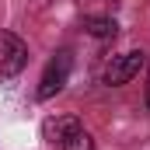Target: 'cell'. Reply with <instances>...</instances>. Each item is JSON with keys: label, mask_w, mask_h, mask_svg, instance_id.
<instances>
[{"label": "cell", "mask_w": 150, "mask_h": 150, "mask_svg": "<svg viewBox=\"0 0 150 150\" xmlns=\"http://www.w3.org/2000/svg\"><path fill=\"white\" fill-rule=\"evenodd\" d=\"M143 67H147V52H143V49H129V52H122V56H112V59H108V67H105L101 80H105L108 87H122V84H129L133 77L140 74Z\"/></svg>", "instance_id": "obj_1"}, {"label": "cell", "mask_w": 150, "mask_h": 150, "mask_svg": "<svg viewBox=\"0 0 150 150\" xmlns=\"http://www.w3.org/2000/svg\"><path fill=\"white\" fill-rule=\"evenodd\" d=\"M70 67H74V59H70V52L67 49H59L49 63H45V74H42V80H38V98L42 101H49V98H56L63 87H67V80H70Z\"/></svg>", "instance_id": "obj_2"}, {"label": "cell", "mask_w": 150, "mask_h": 150, "mask_svg": "<svg viewBox=\"0 0 150 150\" xmlns=\"http://www.w3.org/2000/svg\"><path fill=\"white\" fill-rule=\"evenodd\" d=\"M28 67V45L14 32H0V77H18Z\"/></svg>", "instance_id": "obj_3"}, {"label": "cell", "mask_w": 150, "mask_h": 150, "mask_svg": "<svg viewBox=\"0 0 150 150\" xmlns=\"http://www.w3.org/2000/svg\"><path fill=\"white\" fill-rule=\"evenodd\" d=\"M80 126V119L77 115H56V119H45V126H42V136L49 140V143H63V136Z\"/></svg>", "instance_id": "obj_4"}, {"label": "cell", "mask_w": 150, "mask_h": 150, "mask_svg": "<svg viewBox=\"0 0 150 150\" xmlns=\"http://www.w3.org/2000/svg\"><path fill=\"white\" fill-rule=\"evenodd\" d=\"M84 32L94 38H115L119 35V25H115V18H84Z\"/></svg>", "instance_id": "obj_5"}, {"label": "cell", "mask_w": 150, "mask_h": 150, "mask_svg": "<svg viewBox=\"0 0 150 150\" xmlns=\"http://www.w3.org/2000/svg\"><path fill=\"white\" fill-rule=\"evenodd\" d=\"M59 150H94V136H91V133L84 129V122H80L77 129H70V133L63 136Z\"/></svg>", "instance_id": "obj_6"}, {"label": "cell", "mask_w": 150, "mask_h": 150, "mask_svg": "<svg viewBox=\"0 0 150 150\" xmlns=\"http://www.w3.org/2000/svg\"><path fill=\"white\" fill-rule=\"evenodd\" d=\"M147 112H150V56H147Z\"/></svg>", "instance_id": "obj_7"}]
</instances>
